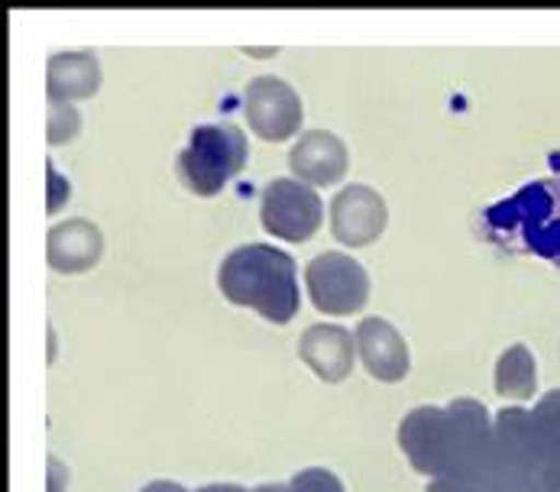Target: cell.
I'll use <instances>...</instances> for the list:
<instances>
[{"label":"cell","mask_w":560,"mask_h":492,"mask_svg":"<svg viewBox=\"0 0 560 492\" xmlns=\"http://www.w3.org/2000/svg\"><path fill=\"white\" fill-rule=\"evenodd\" d=\"M357 350L366 373L380 383H401L408 376V343L386 318H363L357 328Z\"/></svg>","instance_id":"cell-9"},{"label":"cell","mask_w":560,"mask_h":492,"mask_svg":"<svg viewBox=\"0 0 560 492\" xmlns=\"http://www.w3.org/2000/svg\"><path fill=\"white\" fill-rule=\"evenodd\" d=\"M101 253H104V237L91 221L75 218L49 231L46 256L56 272H84L97 266Z\"/></svg>","instance_id":"cell-12"},{"label":"cell","mask_w":560,"mask_h":492,"mask_svg":"<svg viewBox=\"0 0 560 492\" xmlns=\"http://www.w3.org/2000/svg\"><path fill=\"white\" fill-rule=\"evenodd\" d=\"M353 353H357V337H350V330L337 325H315L302 333L299 343V356L324 383L347 379L353 370Z\"/></svg>","instance_id":"cell-10"},{"label":"cell","mask_w":560,"mask_h":492,"mask_svg":"<svg viewBox=\"0 0 560 492\" xmlns=\"http://www.w3.org/2000/svg\"><path fill=\"white\" fill-rule=\"evenodd\" d=\"M218 285L228 302L259 312L272 325H289L302 305L292 256L269 244H246L234 249L221 262Z\"/></svg>","instance_id":"cell-2"},{"label":"cell","mask_w":560,"mask_h":492,"mask_svg":"<svg viewBox=\"0 0 560 492\" xmlns=\"http://www.w3.org/2000/svg\"><path fill=\"white\" fill-rule=\"evenodd\" d=\"M246 156H249L246 137L234 124L198 127L185 153L178 156V175L195 195L214 198L246 165Z\"/></svg>","instance_id":"cell-4"},{"label":"cell","mask_w":560,"mask_h":492,"mask_svg":"<svg viewBox=\"0 0 560 492\" xmlns=\"http://www.w3.org/2000/svg\"><path fill=\"white\" fill-rule=\"evenodd\" d=\"M495 393L502 399H515V402H528L538 393V370H535V356H532L528 347L515 343L499 356V363H495Z\"/></svg>","instance_id":"cell-14"},{"label":"cell","mask_w":560,"mask_h":492,"mask_svg":"<svg viewBox=\"0 0 560 492\" xmlns=\"http://www.w3.org/2000/svg\"><path fill=\"white\" fill-rule=\"evenodd\" d=\"M49 214H56L59 211V204H66L69 201V195H72V188H69V178H62L59 172H56V165L49 163Z\"/></svg>","instance_id":"cell-18"},{"label":"cell","mask_w":560,"mask_h":492,"mask_svg":"<svg viewBox=\"0 0 560 492\" xmlns=\"http://www.w3.org/2000/svg\"><path fill=\"white\" fill-rule=\"evenodd\" d=\"M253 492H295L289 483H266V487H259V490Z\"/></svg>","instance_id":"cell-21"},{"label":"cell","mask_w":560,"mask_h":492,"mask_svg":"<svg viewBox=\"0 0 560 492\" xmlns=\"http://www.w3.org/2000/svg\"><path fill=\"white\" fill-rule=\"evenodd\" d=\"M289 487H292L295 492H343L340 480H337L330 470H318V467H312V470L299 473Z\"/></svg>","instance_id":"cell-17"},{"label":"cell","mask_w":560,"mask_h":492,"mask_svg":"<svg viewBox=\"0 0 560 492\" xmlns=\"http://www.w3.org/2000/svg\"><path fill=\"white\" fill-rule=\"evenodd\" d=\"M259 218L272 237H282L289 244H305L318 234L324 204L312 185L299 178H272L262 188Z\"/></svg>","instance_id":"cell-5"},{"label":"cell","mask_w":560,"mask_h":492,"mask_svg":"<svg viewBox=\"0 0 560 492\" xmlns=\"http://www.w3.org/2000/svg\"><path fill=\"white\" fill-rule=\"evenodd\" d=\"M489 241L560 266V175L532 181L482 214Z\"/></svg>","instance_id":"cell-3"},{"label":"cell","mask_w":560,"mask_h":492,"mask_svg":"<svg viewBox=\"0 0 560 492\" xmlns=\"http://www.w3.org/2000/svg\"><path fill=\"white\" fill-rule=\"evenodd\" d=\"M541 487L545 492H560V454L541 470Z\"/></svg>","instance_id":"cell-19"},{"label":"cell","mask_w":560,"mask_h":492,"mask_svg":"<svg viewBox=\"0 0 560 492\" xmlns=\"http://www.w3.org/2000/svg\"><path fill=\"white\" fill-rule=\"evenodd\" d=\"M243 110H246L249 130L266 143H282V140L295 137L302 127V117H305L302 97L282 79H272V75H262V79L246 84Z\"/></svg>","instance_id":"cell-7"},{"label":"cell","mask_w":560,"mask_h":492,"mask_svg":"<svg viewBox=\"0 0 560 492\" xmlns=\"http://www.w3.org/2000/svg\"><path fill=\"white\" fill-rule=\"evenodd\" d=\"M347 147L340 143V137L327 133V130H312L305 133L292 153H289V165L299 175V181L305 185H337L347 175Z\"/></svg>","instance_id":"cell-11"},{"label":"cell","mask_w":560,"mask_h":492,"mask_svg":"<svg viewBox=\"0 0 560 492\" xmlns=\"http://www.w3.org/2000/svg\"><path fill=\"white\" fill-rule=\"evenodd\" d=\"M492 437V421L482 402L457 399L447 409L421 406L408 411L399 444L411 467L434 480H470L482 447Z\"/></svg>","instance_id":"cell-1"},{"label":"cell","mask_w":560,"mask_h":492,"mask_svg":"<svg viewBox=\"0 0 560 492\" xmlns=\"http://www.w3.org/2000/svg\"><path fill=\"white\" fill-rule=\"evenodd\" d=\"M81 117L75 107L69 104H52L49 107V143L59 147V143H69L75 133H79Z\"/></svg>","instance_id":"cell-16"},{"label":"cell","mask_w":560,"mask_h":492,"mask_svg":"<svg viewBox=\"0 0 560 492\" xmlns=\"http://www.w3.org/2000/svg\"><path fill=\"white\" fill-rule=\"evenodd\" d=\"M198 492H246L241 487H234V483H214V487H205V490Z\"/></svg>","instance_id":"cell-20"},{"label":"cell","mask_w":560,"mask_h":492,"mask_svg":"<svg viewBox=\"0 0 560 492\" xmlns=\"http://www.w3.org/2000/svg\"><path fill=\"white\" fill-rule=\"evenodd\" d=\"M305 285L320 315H357L370 298L366 269L347 253H320L305 269Z\"/></svg>","instance_id":"cell-6"},{"label":"cell","mask_w":560,"mask_h":492,"mask_svg":"<svg viewBox=\"0 0 560 492\" xmlns=\"http://www.w3.org/2000/svg\"><path fill=\"white\" fill-rule=\"evenodd\" d=\"M101 87V66L94 52H59L49 59L46 69V91L52 104L84 101Z\"/></svg>","instance_id":"cell-13"},{"label":"cell","mask_w":560,"mask_h":492,"mask_svg":"<svg viewBox=\"0 0 560 492\" xmlns=\"http://www.w3.org/2000/svg\"><path fill=\"white\" fill-rule=\"evenodd\" d=\"M532 418H535V427L538 434L548 441V447L560 454V389L548 393L535 409H532Z\"/></svg>","instance_id":"cell-15"},{"label":"cell","mask_w":560,"mask_h":492,"mask_svg":"<svg viewBox=\"0 0 560 492\" xmlns=\"http://www.w3.org/2000/svg\"><path fill=\"white\" fill-rule=\"evenodd\" d=\"M386 221V201L370 185H347L330 201V231L340 244L370 246L383 237Z\"/></svg>","instance_id":"cell-8"}]
</instances>
